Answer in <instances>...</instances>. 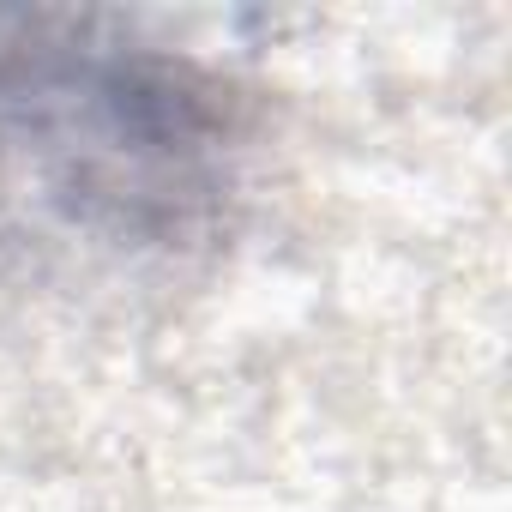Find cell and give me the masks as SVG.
Segmentation results:
<instances>
[{
  "mask_svg": "<svg viewBox=\"0 0 512 512\" xmlns=\"http://www.w3.org/2000/svg\"><path fill=\"white\" fill-rule=\"evenodd\" d=\"M0 187L73 241L181 253L235 187L229 121L163 55L0 25Z\"/></svg>",
  "mask_w": 512,
  "mask_h": 512,
  "instance_id": "cell-1",
  "label": "cell"
}]
</instances>
